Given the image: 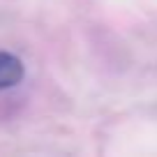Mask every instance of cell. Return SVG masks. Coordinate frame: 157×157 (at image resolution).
Segmentation results:
<instances>
[{
	"label": "cell",
	"mask_w": 157,
	"mask_h": 157,
	"mask_svg": "<svg viewBox=\"0 0 157 157\" xmlns=\"http://www.w3.org/2000/svg\"><path fill=\"white\" fill-rule=\"evenodd\" d=\"M23 76H25V65L21 63L19 56L10 53V51H0V90L19 86Z\"/></svg>",
	"instance_id": "1"
}]
</instances>
